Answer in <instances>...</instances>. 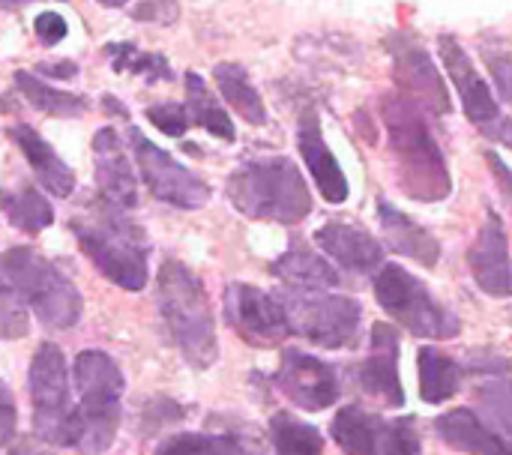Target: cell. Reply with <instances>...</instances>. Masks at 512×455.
Instances as JSON below:
<instances>
[{"mask_svg": "<svg viewBox=\"0 0 512 455\" xmlns=\"http://www.w3.org/2000/svg\"><path fill=\"white\" fill-rule=\"evenodd\" d=\"M381 117L390 135V150L396 159L399 186L414 201H441L450 195V171L444 153L423 117V108L405 93L381 96Z\"/></svg>", "mask_w": 512, "mask_h": 455, "instance_id": "cell-1", "label": "cell"}, {"mask_svg": "<svg viewBox=\"0 0 512 455\" xmlns=\"http://www.w3.org/2000/svg\"><path fill=\"white\" fill-rule=\"evenodd\" d=\"M228 198L243 216L282 225H297L312 213L306 180L285 156L243 162L228 177Z\"/></svg>", "mask_w": 512, "mask_h": 455, "instance_id": "cell-2", "label": "cell"}, {"mask_svg": "<svg viewBox=\"0 0 512 455\" xmlns=\"http://www.w3.org/2000/svg\"><path fill=\"white\" fill-rule=\"evenodd\" d=\"M72 231L105 279L126 291H141L147 285V237L120 207L102 201L72 219Z\"/></svg>", "mask_w": 512, "mask_h": 455, "instance_id": "cell-3", "label": "cell"}, {"mask_svg": "<svg viewBox=\"0 0 512 455\" xmlns=\"http://www.w3.org/2000/svg\"><path fill=\"white\" fill-rule=\"evenodd\" d=\"M159 312L171 342L180 348L186 363L195 369L213 366L216 327L207 291L198 276L180 261H165L159 267Z\"/></svg>", "mask_w": 512, "mask_h": 455, "instance_id": "cell-4", "label": "cell"}, {"mask_svg": "<svg viewBox=\"0 0 512 455\" xmlns=\"http://www.w3.org/2000/svg\"><path fill=\"white\" fill-rule=\"evenodd\" d=\"M78 393L75 405V447L87 455L105 453L120 429L123 372L102 351H81L72 363Z\"/></svg>", "mask_w": 512, "mask_h": 455, "instance_id": "cell-5", "label": "cell"}, {"mask_svg": "<svg viewBox=\"0 0 512 455\" xmlns=\"http://www.w3.org/2000/svg\"><path fill=\"white\" fill-rule=\"evenodd\" d=\"M0 291L27 303L51 330H69L81 318L78 288L48 258L24 246L0 255Z\"/></svg>", "mask_w": 512, "mask_h": 455, "instance_id": "cell-6", "label": "cell"}, {"mask_svg": "<svg viewBox=\"0 0 512 455\" xmlns=\"http://www.w3.org/2000/svg\"><path fill=\"white\" fill-rule=\"evenodd\" d=\"M375 297L381 309L420 339H453L459 336V318L441 306L429 288L399 264L381 267L375 276Z\"/></svg>", "mask_w": 512, "mask_h": 455, "instance_id": "cell-7", "label": "cell"}, {"mask_svg": "<svg viewBox=\"0 0 512 455\" xmlns=\"http://www.w3.org/2000/svg\"><path fill=\"white\" fill-rule=\"evenodd\" d=\"M30 402L33 432L42 444L75 447V408L69 405L66 357L57 345L45 342L30 363Z\"/></svg>", "mask_w": 512, "mask_h": 455, "instance_id": "cell-8", "label": "cell"}, {"mask_svg": "<svg viewBox=\"0 0 512 455\" xmlns=\"http://www.w3.org/2000/svg\"><path fill=\"white\" fill-rule=\"evenodd\" d=\"M291 333L321 348H345L360 330V303L312 288H285L276 294Z\"/></svg>", "mask_w": 512, "mask_h": 455, "instance_id": "cell-9", "label": "cell"}, {"mask_svg": "<svg viewBox=\"0 0 512 455\" xmlns=\"http://www.w3.org/2000/svg\"><path fill=\"white\" fill-rule=\"evenodd\" d=\"M129 144H132V153H135V162L147 189L159 201L183 207V210H198L210 201V186L198 174L183 168L171 153L159 150L150 138H144L141 132H132Z\"/></svg>", "mask_w": 512, "mask_h": 455, "instance_id": "cell-10", "label": "cell"}, {"mask_svg": "<svg viewBox=\"0 0 512 455\" xmlns=\"http://www.w3.org/2000/svg\"><path fill=\"white\" fill-rule=\"evenodd\" d=\"M225 318L234 327V333H240V339H246L255 348L282 345L291 333L279 297L243 282L225 288Z\"/></svg>", "mask_w": 512, "mask_h": 455, "instance_id": "cell-11", "label": "cell"}, {"mask_svg": "<svg viewBox=\"0 0 512 455\" xmlns=\"http://www.w3.org/2000/svg\"><path fill=\"white\" fill-rule=\"evenodd\" d=\"M387 51L393 57V81L399 84V93L411 96L420 108L432 114H447L453 108L435 60L417 39L405 33H390Z\"/></svg>", "mask_w": 512, "mask_h": 455, "instance_id": "cell-12", "label": "cell"}, {"mask_svg": "<svg viewBox=\"0 0 512 455\" xmlns=\"http://www.w3.org/2000/svg\"><path fill=\"white\" fill-rule=\"evenodd\" d=\"M282 393L303 411H324L339 399V378L336 372L321 363L318 357L288 348L282 354V366L276 375Z\"/></svg>", "mask_w": 512, "mask_h": 455, "instance_id": "cell-13", "label": "cell"}, {"mask_svg": "<svg viewBox=\"0 0 512 455\" xmlns=\"http://www.w3.org/2000/svg\"><path fill=\"white\" fill-rule=\"evenodd\" d=\"M438 48H441V63L444 69L450 72L456 90H459V99L465 105V114L480 126V129H492L498 120H501V108L486 84V78L477 72L474 60L465 54V48L456 42V36H441L438 39Z\"/></svg>", "mask_w": 512, "mask_h": 455, "instance_id": "cell-14", "label": "cell"}, {"mask_svg": "<svg viewBox=\"0 0 512 455\" xmlns=\"http://www.w3.org/2000/svg\"><path fill=\"white\" fill-rule=\"evenodd\" d=\"M468 264L471 273L477 279V285L492 294V297H512V261H510V243H507V231L504 222L495 210L486 213V222L468 252Z\"/></svg>", "mask_w": 512, "mask_h": 455, "instance_id": "cell-15", "label": "cell"}, {"mask_svg": "<svg viewBox=\"0 0 512 455\" xmlns=\"http://www.w3.org/2000/svg\"><path fill=\"white\" fill-rule=\"evenodd\" d=\"M357 378L360 387L384 405H405V390L399 381V333L393 330V324L381 321L372 327V357L360 366Z\"/></svg>", "mask_w": 512, "mask_h": 455, "instance_id": "cell-16", "label": "cell"}, {"mask_svg": "<svg viewBox=\"0 0 512 455\" xmlns=\"http://www.w3.org/2000/svg\"><path fill=\"white\" fill-rule=\"evenodd\" d=\"M93 159H96V180H99L102 201L120 210H132L138 204V180L129 168V159L114 129L96 132Z\"/></svg>", "mask_w": 512, "mask_h": 455, "instance_id": "cell-17", "label": "cell"}, {"mask_svg": "<svg viewBox=\"0 0 512 455\" xmlns=\"http://www.w3.org/2000/svg\"><path fill=\"white\" fill-rule=\"evenodd\" d=\"M297 147H300V156L309 165L321 195L330 204H342L348 198V180H345V171L339 168L333 150L327 147V141L321 135V123H318L315 111H303V117L297 123Z\"/></svg>", "mask_w": 512, "mask_h": 455, "instance_id": "cell-18", "label": "cell"}, {"mask_svg": "<svg viewBox=\"0 0 512 455\" xmlns=\"http://www.w3.org/2000/svg\"><path fill=\"white\" fill-rule=\"evenodd\" d=\"M315 243L321 246V252H327V258H333L342 270H351V273H372L375 267H381V258H384L381 243L372 234L339 219L318 228Z\"/></svg>", "mask_w": 512, "mask_h": 455, "instance_id": "cell-19", "label": "cell"}, {"mask_svg": "<svg viewBox=\"0 0 512 455\" xmlns=\"http://www.w3.org/2000/svg\"><path fill=\"white\" fill-rule=\"evenodd\" d=\"M378 219H381V231L387 237V246L405 258H414L423 267H435L441 258V243L423 228L417 225L411 216H405L399 207L387 204L384 198L378 201Z\"/></svg>", "mask_w": 512, "mask_h": 455, "instance_id": "cell-20", "label": "cell"}, {"mask_svg": "<svg viewBox=\"0 0 512 455\" xmlns=\"http://www.w3.org/2000/svg\"><path fill=\"white\" fill-rule=\"evenodd\" d=\"M9 135H12V141L21 147V153L27 156V162H30L36 180H39L51 195L69 198L72 189H75V174H72L69 165H63V159L51 150V144H45L42 135H39L33 126H24V123H21V126H12Z\"/></svg>", "mask_w": 512, "mask_h": 455, "instance_id": "cell-21", "label": "cell"}, {"mask_svg": "<svg viewBox=\"0 0 512 455\" xmlns=\"http://www.w3.org/2000/svg\"><path fill=\"white\" fill-rule=\"evenodd\" d=\"M435 429L453 450L471 455H512L510 444L504 438H498L492 429H486V423L474 411L456 408V411L444 414L435 423Z\"/></svg>", "mask_w": 512, "mask_h": 455, "instance_id": "cell-22", "label": "cell"}, {"mask_svg": "<svg viewBox=\"0 0 512 455\" xmlns=\"http://www.w3.org/2000/svg\"><path fill=\"white\" fill-rule=\"evenodd\" d=\"M273 276H279L282 282L294 285V288H312V291H321V288H333L339 285V273L333 264H327L315 249H309L303 240L291 243V249L270 267Z\"/></svg>", "mask_w": 512, "mask_h": 455, "instance_id": "cell-23", "label": "cell"}, {"mask_svg": "<svg viewBox=\"0 0 512 455\" xmlns=\"http://www.w3.org/2000/svg\"><path fill=\"white\" fill-rule=\"evenodd\" d=\"M381 429L384 423L372 414H366L363 408L351 405L342 408L330 426L333 441L342 447V453L348 455H381Z\"/></svg>", "mask_w": 512, "mask_h": 455, "instance_id": "cell-24", "label": "cell"}, {"mask_svg": "<svg viewBox=\"0 0 512 455\" xmlns=\"http://www.w3.org/2000/svg\"><path fill=\"white\" fill-rule=\"evenodd\" d=\"M213 78L222 90V96L228 99V105L252 126L267 123V108L261 93L255 90V84L249 81V72L240 63H219L213 69Z\"/></svg>", "mask_w": 512, "mask_h": 455, "instance_id": "cell-25", "label": "cell"}, {"mask_svg": "<svg viewBox=\"0 0 512 455\" xmlns=\"http://www.w3.org/2000/svg\"><path fill=\"white\" fill-rule=\"evenodd\" d=\"M0 207L6 213V219L27 234H39L42 228H48L54 222V210L51 204L33 189V186H15V189H3L0 192Z\"/></svg>", "mask_w": 512, "mask_h": 455, "instance_id": "cell-26", "label": "cell"}, {"mask_svg": "<svg viewBox=\"0 0 512 455\" xmlns=\"http://www.w3.org/2000/svg\"><path fill=\"white\" fill-rule=\"evenodd\" d=\"M186 108H189V120L198 123L201 129H207L210 135L222 138V141H234V123L225 114V108L213 99V93L207 90L204 78L198 72L186 75Z\"/></svg>", "mask_w": 512, "mask_h": 455, "instance_id": "cell-27", "label": "cell"}, {"mask_svg": "<svg viewBox=\"0 0 512 455\" xmlns=\"http://www.w3.org/2000/svg\"><path fill=\"white\" fill-rule=\"evenodd\" d=\"M417 366H420V396L429 405H441V402L456 396V390H459V366L450 357L438 354L435 348H420Z\"/></svg>", "mask_w": 512, "mask_h": 455, "instance_id": "cell-28", "label": "cell"}, {"mask_svg": "<svg viewBox=\"0 0 512 455\" xmlns=\"http://www.w3.org/2000/svg\"><path fill=\"white\" fill-rule=\"evenodd\" d=\"M270 435L276 455H321L324 453V438L315 426H306L294 420L291 414H276L270 420Z\"/></svg>", "mask_w": 512, "mask_h": 455, "instance_id": "cell-29", "label": "cell"}, {"mask_svg": "<svg viewBox=\"0 0 512 455\" xmlns=\"http://www.w3.org/2000/svg\"><path fill=\"white\" fill-rule=\"evenodd\" d=\"M15 84L18 90L27 96V102L45 114H57V117H78L84 108H87V99L84 96H75V93H63V90H54L48 84H42L36 75L30 72H18L15 75Z\"/></svg>", "mask_w": 512, "mask_h": 455, "instance_id": "cell-30", "label": "cell"}, {"mask_svg": "<svg viewBox=\"0 0 512 455\" xmlns=\"http://www.w3.org/2000/svg\"><path fill=\"white\" fill-rule=\"evenodd\" d=\"M156 455H249V450L234 438L219 435H177L168 438Z\"/></svg>", "mask_w": 512, "mask_h": 455, "instance_id": "cell-31", "label": "cell"}, {"mask_svg": "<svg viewBox=\"0 0 512 455\" xmlns=\"http://www.w3.org/2000/svg\"><path fill=\"white\" fill-rule=\"evenodd\" d=\"M108 54L114 57L111 66H114L117 72H135V75H144L147 81L171 78L168 60H165L162 54H144V51H138V48L129 45V42L108 45Z\"/></svg>", "mask_w": 512, "mask_h": 455, "instance_id": "cell-32", "label": "cell"}, {"mask_svg": "<svg viewBox=\"0 0 512 455\" xmlns=\"http://www.w3.org/2000/svg\"><path fill=\"white\" fill-rule=\"evenodd\" d=\"M381 455H420V435L411 417L384 423L381 429Z\"/></svg>", "mask_w": 512, "mask_h": 455, "instance_id": "cell-33", "label": "cell"}, {"mask_svg": "<svg viewBox=\"0 0 512 455\" xmlns=\"http://www.w3.org/2000/svg\"><path fill=\"white\" fill-rule=\"evenodd\" d=\"M483 54L489 63V72L495 78V87L501 99L512 105V45L504 42H483Z\"/></svg>", "mask_w": 512, "mask_h": 455, "instance_id": "cell-34", "label": "cell"}, {"mask_svg": "<svg viewBox=\"0 0 512 455\" xmlns=\"http://www.w3.org/2000/svg\"><path fill=\"white\" fill-rule=\"evenodd\" d=\"M147 120H150L159 132H165V135H171V138H180V135L189 129V111H186L183 105H177V102H165V105L147 108Z\"/></svg>", "mask_w": 512, "mask_h": 455, "instance_id": "cell-35", "label": "cell"}, {"mask_svg": "<svg viewBox=\"0 0 512 455\" xmlns=\"http://www.w3.org/2000/svg\"><path fill=\"white\" fill-rule=\"evenodd\" d=\"M21 336H27V312L12 294L0 291V339H21Z\"/></svg>", "mask_w": 512, "mask_h": 455, "instance_id": "cell-36", "label": "cell"}, {"mask_svg": "<svg viewBox=\"0 0 512 455\" xmlns=\"http://www.w3.org/2000/svg\"><path fill=\"white\" fill-rule=\"evenodd\" d=\"M177 3L174 0H147V3H138L132 9V18L138 21H159V24H171L177 18Z\"/></svg>", "mask_w": 512, "mask_h": 455, "instance_id": "cell-37", "label": "cell"}, {"mask_svg": "<svg viewBox=\"0 0 512 455\" xmlns=\"http://www.w3.org/2000/svg\"><path fill=\"white\" fill-rule=\"evenodd\" d=\"M15 426H18L15 399H12L9 387L0 381V447H6L15 438Z\"/></svg>", "mask_w": 512, "mask_h": 455, "instance_id": "cell-38", "label": "cell"}, {"mask_svg": "<svg viewBox=\"0 0 512 455\" xmlns=\"http://www.w3.org/2000/svg\"><path fill=\"white\" fill-rule=\"evenodd\" d=\"M33 27H36V36L42 39V45H57L66 36V21L57 12H42L33 21Z\"/></svg>", "mask_w": 512, "mask_h": 455, "instance_id": "cell-39", "label": "cell"}, {"mask_svg": "<svg viewBox=\"0 0 512 455\" xmlns=\"http://www.w3.org/2000/svg\"><path fill=\"white\" fill-rule=\"evenodd\" d=\"M486 162H489V168H492V174L498 180V189L504 192V198L510 201L512 207V171L507 168V162L498 153H486Z\"/></svg>", "mask_w": 512, "mask_h": 455, "instance_id": "cell-40", "label": "cell"}, {"mask_svg": "<svg viewBox=\"0 0 512 455\" xmlns=\"http://www.w3.org/2000/svg\"><path fill=\"white\" fill-rule=\"evenodd\" d=\"M9 455H48L45 453V447H39L36 441H30V438H21L12 450H9Z\"/></svg>", "mask_w": 512, "mask_h": 455, "instance_id": "cell-41", "label": "cell"}, {"mask_svg": "<svg viewBox=\"0 0 512 455\" xmlns=\"http://www.w3.org/2000/svg\"><path fill=\"white\" fill-rule=\"evenodd\" d=\"M486 135H495L498 141H504L507 147H512V120H498Z\"/></svg>", "mask_w": 512, "mask_h": 455, "instance_id": "cell-42", "label": "cell"}, {"mask_svg": "<svg viewBox=\"0 0 512 455\" xmlns=\"http://www.w3.org/2000/svg\"><path fill=\"white\" fill-rule=\"evenodd\" d=\"M42 72H45V75H57V78H69V75H75V63L63 60L60 66H45Z\"/></svg>", "mask_w": 512, "mask_h": 455, "instance_id": "cell-43", "label": "cell"}, {"mask_svg": "<svg viewBox=\"0 0 512 455\" xmlns=\"http://www.w3.org/2000/svg\"><path fill=\"white\" fill-rule=\"evenodd\" d=\"M102 6H123V3H129V0H99Z\"/></svg>", "mask_w": 512, "mask_h": 455, "instance_id": "cell-44", "label": "cell"}, {"mask_svg": "<svg viewBox=\"0 0 512 455\" xmlns=\"http://www.w3.org/2000/svg\"><path fill=\"white\" fill-rule=\"evenodd\" d=\"M0 3H6V6H12V3H27V0H0Z\"/></svg>", "mask_w": 512, "mask_h": 455, "instance_id": "cell-45", "label": "cell"}]
</instances>
